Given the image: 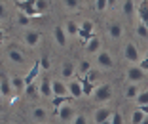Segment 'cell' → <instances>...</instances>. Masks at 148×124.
Wrapping results in <instances>:
<instances>
[{"mask_svg": "<svg viewBox=\"0 0 148 124\" xmlns=\"http://www.w3.org/2000/svg\"><path fill=\"white\" fill-rule=\"evenodd\" d=\"M91 98L95 99L97 103H106V101H110V99H112V86H110V84H101V86H97V88L93 90Z\"/></svg>", "mask_w": 148, "mask_h": 124, "instance_id": "6da1fadb", "label": "cell"}, {"mask_svg": "<svg viewBox=\"0 0 148 124\" xmlns=\"http://www.w3.org/2000/svg\"><path fill=\"white\" fill-rule=\"evenodd\" d=\"M95 61H97V65H99V69H105V71H110V69L114 67V59L106 50H101V52L97 53Z\"/></svg>", "mask_w": 148, "mask_h": 124, "instance_id": "7a4b0ae2", "label": "cell"}, {"mask_svg": "<svg viewBox=\"0 0 148 124\" xmlns=\"http://www.w3.org/2000/svg\"><path fill=\"white\" fill-rule=\"evenodd\" d=\"M123 57H125V61H129V63H139L140 55H139V48H137V44H133V42H125V46H123Z\"/></svg>", "mask_w": 148, "mask_h": 124, "instance_id": "3957f363", "label": "cell"}, {"mask_svg": "<svg viewBox=\"0 0 148 124\" xmlns=\"http://www.w3.org/2000/svg\"><path fill=\"white\" fill-rule=\"evenodd\" d=\"M144 76H146V73L140 69L139 65H131L129 69L125 71V78L129 80L131 84H137V82H140V80H144Z\"/></svg>", "mask_w": 148, "mask_h": 124, "instance_id": "277c9868", "label": "cell"}, {"mask_svg": "<svg viewBox=\"0 0 148 124\" xmlns=\"http://www.w3.org/2000/svg\"><path fill=\"white\" fill-rule=\"evenodd\" d=\"M74 115H76V111H74L72 103H65V105H61L57 109V116H59L61 122H72Z\"/></svg>", "mask_w": 148, "mask_h": 124, "instance_id": "5b68a950", "label": "cell"}, {"mask_svg": "<svg viewBox=\"0 0 148 124\" xmlns=\"http://www.w3.org/2000/svg\"><path fill=\"white\" fill-rule=\"evenodd\" d=\"M36 0H15V6L21 10V13H25L27 17H32V15H38L34 8Z\"/></svg>", "mask_w": 148, "mask_h": 124, "instance_id": "8992f818", "label": "cell"}, {"mask_svg": "<svg viewBox=\"0 0 148 124\" xmlns=\"http://www.w3.org/2000/svg\"><path fill=\"white\" fill-rule=\"evenodd\" d=\"M86 52H87V55H97V53L101 52V50H103V42H101V38L97 35H93L91 38L87 40L86 44Z\"/></svg>", "mask_w": 148, "mask_h": 124, "instance_id": "52a82bcc", "label": "cell"}, {"mask_svg": "<svg viewBox=\"0 0 148 124\" xmlns=\"http://www.w3.org/2000/svg\"><path fill=\"white\" fill-rule=\"evenodd\" d=\"M66 84V90H69V96L72 99L76 98H82V84H80V78H69V82H65Z\"/></svg>", "mask_w": 148, "mask_h": 124, "instance_id": "ba28073f", "label": "cell"}, {"mask_svg": "<svg viewBox=\"0 0 148 124\" xmlns=\"http://www.w3.org/2000/svg\"><path fill=\"white\" fill-rule=\"evenodd\" d=\"M112 109L110 107H105V105H101L99 109H95V113H93V122L95 124H101V122H105V120L110 118V115H112Z\"/></svg>", "mask_w": 148, "mask_h": 124, "instance_id": "9c48e42d", "label": "cell"}, {"mask_svg": "<svg viewBox=\"0 0 148 124\" xmlns=\"http://www.w3.org/2000/svg\"><path fill=\"white\" fill-rule=\"evenodd\" d=\"M6 55H8V59L12 63H15V65H23V63H25V55H23V52L19 48H15V46H10L8 52H6Z\"/></svg>", "mask_w": 148, "mask_h": 124, "instance_id": "30bf717a", "label": "cell"}, {"mask_svg": "<svg viewBox=\"0 0 148 124\" xmlns=\"http://www.w3.org/2000/svg\"><path fill=\"white\" fill-rule=\"evenodd\" d=\"M40 33L38 31H27L25 35H23V40H25V44L29 46V48H36V46L40 44Z\"/></svg>", "mask_w": 148, "mask_h": 124, "instance_id": "8fae6325", "label": "cell"}, {"mask_svg": "<svg viewBox=\"0 0 148 124\" xmlns=\"http://www.w3.org/2000/svg\"><path fill=\"white\" fill-rule=\"evenodd\" d=\"M38 84V94L40 96H44V98H51V80L46 78V76H42L40 78V82H36Z\"/></svg>", "mask_w": 148, "mask_h": 124, "instance_id": "7c38bea8", "label": "cell"}, {"mask_svg": "<svg viewBox=\"0 0 148 124\" xmlns=\"http://www.w3.org/2000/svg\"><path fill=\"white\" fill-rule=\"evenodd\" d=\"M38 75H40V63L36 61L34 65L31 67V71H29L25 76H23V84H25V86H29V84H32V82H36Z\"/></svg>", "mask_w": 148, "mask_h": 124, "instance_id": "4fadbf2b", "label": "cell"}, {"mask_svg": "<svg viewBox=\"0 0 148 124\" xmlns=\"http://www.w3.org/2000/svg\"><path fill=\"white\" fill-rule=\"evenodd\" d=\"M51 94L53 96H69V90H66V84L61 78L51 80Z\"/></svg>", "mask_w": 148, "mask_h": 124, "instance_id": "5bb4252c", "label": "cell"}, {"mask_svg": "<svg viewBox=\"0 0 148 124\" xmlns=\"http://www.w3.org/2000/svg\"><path fill=\"white\" fill-rule=\"evenodd\" d=\"M106 33H108V36L112 40H120V38H122V35H123V27L120 25L118 21H112L108 25V29H106Z\"/></svg>", "mask_w": 148, "mask_h": 124, "instance_id": "9a60e30c", "label": "cell"}, {"mask_svg": "<svg viewBox=\"0 0 148 124\" xmlns=\"http://www.w3.org/2000/svg\"><path fill=\"white\" fill-rule=\"evenodd\" d=\"M137 13H139V23H143L144 27L148 29V0H140L139 2V10H137Z\"/></svg>", "mask_w": 148, "mask_h": 124, "instance_id": "2e32d148", "label": "cell"}, {"mask_svg": "<svg viewBox=\"0 0 148 124\" xmlns=\"http://www.w3.org/2000/svg\"><path fill=\"white\" fill-rule=\"evenodd\" d=\"M74 75H76V65H74L72 61H65L63 67H61V76L69 80V78H72Z\"/></svg>", "mask_w": 148, "mask_h": 124, "instance_id": "e0dca14e", "label": "cell"}, {"mask_svg": "<svg viewBox=\"0 0 148 124\" xmlns=\"http://www.w3.org/2000/svg\"><path fill=\"white\" fill-rule=\"evenodd\" d=\"M10 86H12L13 94H23V90H25V84H23L21 76H10Z\"/></svg>", "mask_w": 148, "mask_h": 124, "instance_id": "ac0fdd59", "label": "cell"}, {"mask_svg": "<svg viewBox=\"0 0 148 124\" xmlns=\"http://www.w3.org/2000/svg\"><path fill=\"white\" fill-rule=\"evenodd\" d=\"M53 38H55V42L61 46V48L66 46V33L63 31V27H55V29H53Z\"/></svg>", "mask_w": 148, "mask_h": 124, "instance_id": "d6986e66", "label": "cell"}, {"mask_svg": "<svg viewBox=\"0 0 148 124\" xmlns=\"http://www.w3.org/2000/svg\"><path fill=\"white\" fill-rule=\"evenodd\" d=\"M12 86H10V78L8 76H0V96L6 98V96H12Z\"/></svg>", "mask_w": 148, "mask_h": 124, "instance_id": "ffe728a7", "label": "cell"}, {"mask_svg": "<svg viewBox=\"0 0 148 124\" xmlns=\"http://www.w3.org/2000/svg\"><path fill=\"white\" fill-rule=\"evenodd\" d=\"M123 13H125L127 17H133L137 13V4L133 2V0H123V6H122Z\"/></svg>", "mask_w": 148, "mask_h": 124, "instance_id": "44dd1931", "label": "cell"}, {"mask_svg": "<svg viewBox=\"0 0 148 124\" xmlns=\"http://www.w3.org/2000/svg\"><path fill=\"white\" fill-rule=\"evenodd\" d=\"M32 118H34L36 122H44V120L48 118V113H46L44 107H34V109H32Z\"/></svg>", "mask_w": 148, "mask_h": 124, "instance_id": "7402d4cb", "label": "cell"}, {"mask_svg": "<svg viewBox=\"0 0 148 124\" xmlns=\"http://www.w3.org/2000/svg\"><path fill=\"white\" fill-rule=\"evenodd\" d=\"M51 103H53L55 109H59V107L65 105V103H72V98H70V96H53Z\"/></svg>", "mask_w": 148, "mask_h": 124, "instance_id": "603a6c76", "label": "cell"}, {"mask_svg": "<svg viewBox=\"0 0 148 124\" xmlns=\"http://www.w3.org/2000/svg\"><path fill=\"white\" fill-rule=\"evenodd\" d=\"M78 29H80V27L76 25L74 21H70V19L65 23V27H63V31H65L66 35H70V36H78Z\"/></svg>", "mask_w": 148, "mask_h": 124, "instance_id": "cb8c5ba5", "label": "cell"}, {"mask_svg": "<svg viewBox=\"0 0 148 124\" xmlns=\"http://www.w3.org/2000/svg\"><path fill=\"white\" fill-rule=\"evenodd\" d=\"M23 92L27 94V98H31V99H34V98H38V96H40V94H38V84H36V82L25 86V90H23Z\"/></svg>", "mask_w": 148, "mask_h": 124, "instance_id": "d4e9b609", "label": "cell"}, {"mask_svg": "<svg viewBox=\"0 0 148 124\" xmlns=\"http://www.w3.org/2000/svg\"><path fill=\"white\" fill-rule=\"evenodd\" d=\"M80 84H82V96H91L93 90H95V86L91 82H87L86 78H80Z\"/></svg>", "mask_w": 148, "mask_h": 124, "instance_id": "484cf974", "label": "cell"}, {"mask_svg": "<svg viewBox=\"0 0 148 124\" xmlns=\"http://www.w3.org/2000/svg\"><path fill=\"white\" fill-rule=\"evenodd\" d=\"M76 71L80 73V76H86L87 73L91 71V63L87 61V59H84V61H80V63H78V69H76Z\"/></svg>", "mask_w": 148, "mask_h": 124, "instance_id": "4316f807", "label": "cell"}, {"mask_svg": "<svg viewBox=\"0 0 148 124\" xmlns=\"http://www.w3.org/2000/svg\"><path fill=\"white\" fill-rule=\"evenodd\" d=\"M139 92H140V90H139V86H137V84H129L125 88V98L127 99H135L137 96H139Z\"/></svg>", "mask_w": 148, "mask_h": 124, "instance_id": "83f0119b", "label": "cell"}, {"mask_svg": "<svg viewBox=\"0 0 148 124\" xmlns=\"http://www.w3.org/2000/svg\"><path fill=\"white\" fill-rule=\"evenodd\" d=\"M34 8H36V13H46L49 10V2L48 0H36Z\"/></svg>", "mask_w": 148, "mask_h": 124, "instance_id": "f1b7e54d", "label": "cell"}, {"mask_svg": "<svg viewBox=\"0 0 148 124\" xmlns=\"http://www.w3.org/2000/svg\"><path fill=\"white\" fill-rule=\"evenodd\" d=\"M144 116H146V115H144L143 111H139V109H135V111L131 113V124H140V122L144 120Z\"/></svg>", "mask_w": 148, "mask_h": 124, "instance_id": "f546056e", "label": "cell"}, {"mask_svg": "<svg viewBox=\"0 0 148 124\" xmlns=\"http://www.w3.org/2000/svg\"><path fill=\"white\" fill-rule=\"evenodd\" d=\"M135 101L139 103V105H148V90H144V92H139V96L135 98Z\"/></svg>", "mask_w": 148, "mask_h": 124, "instance_id": "4dcf8cb0", "label": "cell"}, {"mask_svg": "<svg viewBox=\"0 0 148 124\" xmlns=\"http://www.w3.org/2000/svg\"><path fill=\"white\" fill-rule=\"evenodd\" d=\"M137 35H139L143 40H148V29L143 25V23H139V25H137Z\"/></svg>", "mask_w": 148, "mask_h": 124, "instance_id": "1f68e13d", "label": "cell"}, {"mask_svg": "<svg viewBox=\"0 0 148 124\" xmlns=\"http://www.w3.org/2000/svg\"><path fill=\"white\" fill-rule=\"evenodd\" d=\"M66 10H78L80 8V0H63Z\"/></svg>", "mask_w": 148, "mask_h": 124, "instance_id": "d6a6232c", "label": "cell"}, {"mask_svg": "<svg viewBox=\"0 0 148 124\" xmlns=\"http://www.w3.org/2000/svg\"><path fill=\"white\" fill-rule=\"evenodd\" d=\"M108 120H110V124H123V115L122 113H112Z\"/></svg>", "mask_w": 148, "mask_h": 124, "instance_id": "836d02e7", "label": "cell"}, {"mask_svg": "<svg viewBox=\"0 0 148 124\" xmlns=\"http://www.w3.org/2000/svg\"><path fill=\"white\" fill-rule=\"evenodd\" d=\"M72 124H87V116L84 113H76L72 118Z\"/></svg>", "mask_w": 148, "mask_h": 124, "instance_id": "e575fe53", "label": "cell"}, {"mask_svg": "<svg viewBox=\"0 0 148 124\" xmlns=\"http://www.w3.org/2000/svg\"><path fill=\"white\" fill-rule=\"evenodd\" d=\"M80 29H82V31H86V33H89V35H95V33H93V23L89 21V19H86V21L80 25Z\"/></svg>", "mask_w": 148, "mask_h": 124, "instance_id": "d590c367", "label": "cell"}, {"mask_svg": "<svg viewBox=\"0 0 148 124\" xmlns=\"http://www.w3.org/2000/svg\"><path fill=\"white\" fill-rule=\"evenodd\" d=\"M82 78H86L87 82H91V84H95V82H97V78H99V75H97L95 71H89L86 76H82Z\"/></svg>", "mask_w": 148, "mask_h": 124, "instance_id": "8d00e7d4", "label": "cell"}, {"mask_svg": "<svg viewBox=\"0 0 148 124\" xmlns=\"http://www.w3.org/2000/svg\"><path fill=\"white\" fill-rule=\"evenodd\" d=\"M17 23H19V25H23V27H27L29 23H31V17H27L25 13H19V15H17Z\"/></svg>", "mask_w": 148, "mask_h": 124, "instance_id": "74e56055", "label": "cell"}, {"mask_svg": "<svg viewBox=\"0 0 148 124\" xmlns=\"http://www.w3.org/2000/svg\"><path fill=\"white\" fill-rule=\"evenodd\" d=\"M106 8H108V6H106V0H95V10L97 12H105Z\"/></svg>", "mask_w": 148, "mask_h": 124, "instance_id": "f35d334b", "label": "cell"}, {"mask_svg": "<svg viewBox=\"0 0 148 124\" xmlns=\"http://www.w3.org/2000/svg\"><path fill=\"white\" fill-rule=\"evenodd\" d=\"M139 67L143 69L144 73H148V52H146V55H144V57H143V59L139 61Z\"/></svg>", "mask_w": 148, "mask_h": 124, "instance_id": "ab89813d", "label": "cell"}, {"mask_svg": "<svg viewBox=\"0 0 148 124\" xmlns=\"http://www.w3.org/2000/svg\"><path fill=\"white\" fill-rule=\"evenodd\" d=\"M38 63H40V67H42L44 71H48L49 67H51V63H49V57H42V59H40Z\"/></svg>", "mask_w": 148, "mask_h": 124, "instance_id": "60d3db41", "label": "cell"}, {"mask_svg": "<svg viewBox=\"0 0 148 124\" xmlns=\"http://www.w3.org/2000/svg\"><path fill=\"white\" fill-rule=\"evenodd\" d=\"M6 17V6L0 2V19H4Z\"/></svg>", "mask_w": 148, "mask_h": 124, "instance_id": "b9f144b4", "label": "cell"}, {"mask_svg": "<svg viewBox=\"0 0 148 124\" xmlns=\"http://www.w3.org/2000/svg\"><path fill=\"white\" fill-rule=\"evenodd\" d=\"M137 109H139V111H143L144 115H148V105H139Z\"/></svg>", "mask_w": 148, "mask_h": 124, "instance_id": "7bdbcfd3", "label": "cell"}, {"mask_svg": "<svg viewBox=\"0 0 148 124\" xmlns=\"http://www.w3.org/2000/svg\"><path fill=\"white\" fill-rule=\"evenodd\" d=\"M118 4V0H106V6L108 8H112V6H116Z\"/></svg>", "mask_w": 148, "mask_h": 124, "instance_id": "ee69618b", "label": "cell"}, {"mask_svg": "<svg viewBox=\"0 0 148 124\" xmlns=\"http://www.w3.org/2000/svg\"><path fill=\"white\" fill-rule=\"evenodd\" d=\"M140 124H148V115L144 116V120H143V122H140Z\"/></svg>", "mask_w": 148, "mask_h": 124, "instance_id": "f6af8a7d", "label": "cell"}, {"mask_svg": "<svg viewBox=\"0 0 148 124\" xmlns=\"http://www.w3.org/2000/svg\"><path fill=\"white\" fill-rule=\"evenodd\" d=\"M2 40H4V33L0 31V42H2Z\"/></svg>", "mask_w": 148, "mask_h": 124, "instance_id": "bcb514c9", "label": "cell"}, {"mask_svg": "<svg viewBox=\"0 0 148 124\" xmlns=\"http://www.w3.org/2000/svg\"><path fill=\"white\" fill-rule=\"evenodd\" d=\"M101 124H110V120H105V122H101Z\"/></svg>", "mask_w": 148, "mask_h": 124, "instance_id": "7dc6e473", "label": "cell"}, {"mask_svg": "<svg viewBox=\"0 0 148 124\" xmlns=\"http://www.w3.org/2000/svg\"><path fill=\"white\" fill-rule=\"evenodd\" d=\"M133 2H135V4H139V2H140V0H133Z\"/></svg>", "mask_w": 148, "mask_h": 124, "instance_id": "c3c4849f", "label": "cell"}, {"mask_svg": "<svg viewBox=\"0 0 148 124\" xmlns=\"http://www.w3.org/2000/svg\"><path fill=\"white\" fill-rule=\"evenodd\" d=\"M0 103H2V96H0Z\"/></svg>", "mask_w": 148, "mask_h": 124, "instance_id": "681fc988", "label": "cell"}, {"mask_svg": "<svg viewBox=\"0 0 148 124\" xmlns=\"http://www.w3.org/2000/svg\"><path fill=\"white\" fill-rule=\"evenodd\" d=\"M91 2H95V0H91Z\"/></svg>", "mask_w": 148, "mask_h": 124, "instance_id": "f907efd6", "label": "cell"}]
</instances>
